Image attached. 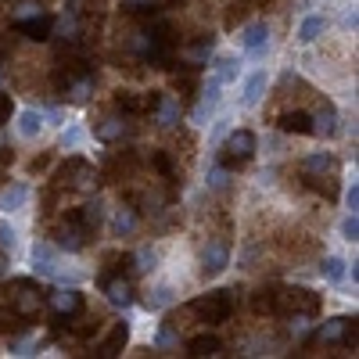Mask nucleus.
Instances as JSON below:
<instances>
[{
	"label": "nucleus",
	"instance_id": "obj_1",
	"mask_svg": "<svg viewBox=\"0 0 359 359\" xmlns=\"http://www.w3.org/2000/svg\"><path fill=\"white\" fill-rule=\"evenodd\" d=\"M191 313L201 316V323H223L233 313V291H212L208 298H198L191 302Z\"/></svg>",
	"mask_w": 359,
	"mask_h": 359
},
{
	"label": "nucleus",
	"instance_id": "obj_2",
	"mask_svg": "<svg viewBox=\"0 0 359 359\" xmlns=\"http://www.w3.org/2000/svg\"><path fill=\"white\" fill-rule=\"evenodd\" d=\"M33 269H36L40 277H50V280H69V284H76V277L62 269V259H57V245H47V241L33 245Z\"/></svg>",
	"mask_w": 359,
	"mask_h": 359
},
{
	"label": "nucleus",
	"instance_id": "obj_3",
	"mask_svg": "<svg viewBox=\"0 0 359 359\" xmlns=\"http://www.w3.org/2000/svg\"><path fill=\"white\" fill-rule=\"evenodd\" d=\"M57 187L94 191V187H97V172H94V165H86L83 158H69V162H65V169L57 172Z\"/></svg>",
	"mask_w": 359,
	"mask_h": 359
},
{
	"label": "nucleus",
	"instance_id": "obj_4",
	"mask_svg": "<svg viewBox=\"0 0 359 359\" xmlns=\"http://www.w3.org/2000/svg\"><path fill=\"white\" fill-rule=\"evenodd\" d=\"M255 147H259V140H255L252 130H233L223 140V158H226V165H241L255 155Z\"/></svg>",
	"mask_w": 359,
	"mask_h": 359
},
{
	"label": "nucleus",
	"instance_id": "obj_5",
	"mask_svg": "<svg viewBox=\"0 0 359 359\" xmlns=\"http://www.w3.org/2000/svg\"><path fill=\"white\" fill-rule=\"evenodd\" d=\"M219 90H223V83H219L216 76H212V79H208V83L198 90L201 97H198V104H194V111H191V123H194V126H205L208 118H212V111L219 108V97H223Z\"/></svg>",
	"mask_w": 359,
	"mask_h": 359
},
{
	"label": "nucleus",
	"instance_id": "obj_6",
	"mask_svg": "<svg viewBox=\"0 0 359 359\" xmlns=\"http://www.w3.org/2000/svg\"><path fill=\"white\" fill-rule=\"evenodd\" d=\"M320 341H327V345L345 341L348 348H355V320H345V316L327 320V323L320 327Z\"/></svg>",
	"mask_w": 359,
	"mask_h": 359
},
{
	"label": "nucleus",
	"instance_id": "obj_7",
	"mask_svg": "<svg viewBox=\"0 0 359 359\" xmlns=\"http://www.w3.org/2000/svg\"><path fill=\"white\" fill-rule=\"evenodd\" d=\"M226 266H230V245H226V241H208V245L201 248V273H205V277L223 273Z\"/></svg>",
	"mask_w": 359,
	"mask_h": 359
},
{
	"label": "nucleus",
	"instance_id": "obj_8",
	"mask_svg": "<svg viewBox=\"0 0 359 359\" xmlns=\"http://www.w3.org/2000/svg\"><path fill=\"white\" fill-rule=\"evenodd\" d=\"M86 241H90V233H86V230L76 223V216L69 212V216H65V223L57 226V248H65V252H79Z\"/></svg>",
	"mask_w": 359,
	"mask_h": 359
},
{
	"label": "nucleus",
	"instance_id": "obj_9",
	"mask_svg": "<svg viewBox=\"0 0 359 359\" xmlns=\"http://www.w3.org/2000/svg\"><path fill=\"white\" fill-rule=\"evenodd\" d=\"M50 309L57 313V316H72V313H79L83 309V294H79V287H54L50 291Z\"/></svg>",
	"mask_w": 359,
	"mask_h": 359
},
{
	"label": "nucleus",
	"instance_id": "obj_10",
	"mask_svg": "<svg viewBox=\"0 0 359 359\" xmlns=\"http://www.w3.org/2000/svg\"><path fill=\"white\" fill-rule=\"evenodd\" d=\"M241 47H245L252 57H262V54H266V47H269V29H266V22H252V25L241 29Z\"/></svg>",
	"mask_w": 359,
	"mask_h": 359
},
{
	"label": "nucleus",
	"instance_id": "obj_11",
	"mask_svg": "<svg viewBox=\"0 0 359 359\" xmlns=\"http://www.w3.org/2000/svg\"><path fill=\"white\" fill-rule=\"evenodd\" d=\"M309 118H313L309 133L327 137V140H331V137L338 133V111H334V104H331V101H323V104H320V111H316V115H309Z\"/></svg>",
	"mask_w": 359,
	"mask_h": 359
},
{
	"label": "nucleus",
	"instance_id": "obj_12",
	"mask_svg": "<svg viewBox=\"0 0 359 359\" xmlns=\"http://www.w3.org/2000/svg\"><path fill=\"white\" fill-rule=\"evenodd\" d=\"M104 294H108V302L118 306V309L133 306V284H130V277H111V280H104Z\"/></svg>",
	"mask_w": 359,
	"mask_h": 359
},
{
	"label": "nucleus",
	"instance_id": "obj_13",
	"mask_svg": "<svg viewBox=\"0 0 359 359\" xmlns=\"http://www.w3.org/2000/svg\"><path fill=\"white\" fill-rule=\"evenodd\" d=\"M72 216H76V223H79L90 237H94V233H97V226H101V219H104V205H101V201H86V205H79V208H76Z\"/></svg>",
	"mask_w": 359,
	"mask_h": 359
},
{
	"label": "nucleus",
	"instance_id": "obj_14",
	"mask_svg": "<svg viewBox=\"0 0 359 359\" xmlns=\"http://www.w3.org/2000/svg\"><path fill=\"white\" fill-rule=\"evenodd\" d=\"M126 341H130V323H115L111 331H108V338L97 345V355L111 359V355H118V352L126 348Z\"/></svg>",
	"mask_w": 359,
	"mask_h": 359
},
{
	"label": "nucleus",
	"instance_id": "obj_15",
	"mask_svg": "<svg viewBox=\"0 0 359 359\" xmlns=\"http://www.w3.org/2000/svg\"><path fill=\"white\" fill-rule=\"evenodd\" d=\"M25 205H29V187L25 184L0 187V212H22Z\"/></svg>",
	"mask_w": 359,
	"mask_h": 359
},
{
	"label": "nucleus",
	"instance_id": "obj_16",
	"mask_svg": "<svg viewBox=\"0 0 359 359\" xmlns=\"http://www.w3.org/2000/svg\"><path fill=\"white\" fill-rule=\"evenodd\" d=\"M15 29H18V33H25L29 40H47V36H50V29H54V18L43 11V15H36V18L15 22Z\"/></svg>",
	"mask_w": 359,
	"mask_h": 359
},
{
	"label": "nucleus",
	"instance_id": "obj_17",
	"mask_svg": "<svg viewBox=\"0 0 359 359\" xmlns=\"http://www.w3.org/2000/svg\"><path fill=\"white\" fill-rule=\"evenodd\" d=\"M266 86H269V76L259 69V72H252L248 76V83H245V94H241V104L245 108H255L262 97H266Z\"/></svg>",
	"mask_w": 359,
	"mask_h": 359
},
{
	"label": "nucleus",
	"instance_id": "obj_18",
	"mask_svg": "<svg viewBox=\"0 0 359 359\" xmlns=\"http://www.w3.org/2000/svg\"><path fill=\"white\" fill-rule=\"evenodd\" d=\"M155 94H133V90H118L115 94V104L123 108V111H147V108H155Z\"/></svg>",
	"mask_w": 359,
	"mask_h": 359
},
{
	"label": "nucleus",
	"instance_id": "obj_19",
	"mask_svg": "<svg viewBox=\"0 0 359 359\" xmlns=\"http://www.w3.org/2000/svg\"><path fill=\"white\" fill-rule=\"evenodd\" d=\"M126 130H130V123H126L123 115H108V118H101V123H97V140H104V144L123 140Z\"/></svg>",
	"mask_w": 359,
	"mask_h": 359
},
{
	"label": "nucleus",
	"instance_id": "obj_20",
	"mask_svg": "<svg viewBox=\"0 0 359 359\" xmlns=\"http://www.w3.org/2000/svg\"><path fill=\"white\" fill-rule=\"evenodd\" d=\"M172 298H176V291H172V284H155L151 291L144 294V309L147 313H158V309H165V306H172Z\"/></svg>",
	"mask_w": 359,
	"mask_h": 359
},
{
	"label": "nucleus",
	"instance_id": "obj_21",
	"mask_svg": "<svg viewBox=\"0 0 359 359\" xmlns=\"http://www.w3.org/2000/svg\"><path fill=\"white\" fill-rule=\"evenodd\" d=\"M65 94H69V101L72 104H86L90 97H94V76H79V79H72L69 86H65Z\"/></svg>",
	"mask_w": 359,
	"mask_h": 359
},
{
	"label": "nucleus",
	"instance_id": "obj_22",
	"mask_svg": "<svg viewBox=\"0 0 359 359\" xmlns=\"http://www.w3.org/2000/svg\"><path fill=\"white\" fill-rule=\"evenodd\" d=\"M155 108H158V126H176L180 123V101L172 94H158Z\"/></svg>",
	"mask_w": 359,
	"mask_h": 359
},
{
	"label": "nucleus",
	"instance_id": "obj_23",
	"mask_svg": "<svg viewBox=\"0 0 359 359\" xmlns=\"http://www.w3.org/2000/svg\"><path fill=\"white\" fill-rule=\"evenodd\" d=\"M133 230H137V212H133V208H115L111 233H115V237H130Z\"/></svg>",
	"mask_w": 359,
	"mask_h": 359
},
{
	"label": "nucleus",
	"instance_id": "obj_24",
	"mask_svg": "<svg viewBox=\"0 0 359 359\" xmlns=\"http://www.w3.org/2000/svg\"><path fill=\"white\" fill-rule=\"evenodd\" d=\"M323 29H327V18L323 15H309L302 25H298V40H302V43H316L323 36Z\"/></svg>",
	"mask_w": 359,
	"mask_h": 359
},
{
	"label": "nucleus",
	"instance_id": "obj_25",
	"mask_svg": "<svg viewBox=\"0 0 359 359\" xmlns=\"http://www.w3.org/2000/svg\"><path fill=\"white\" fill-rule=\"evenodd\" d=\"M40 130H43V111H36V108L18 111V133L22 137H36Z\"/></svg>",
	"mask_w": 359,
	"mask_h": 359
},
{
	"label": "nucleus",
	"instance_id": "obj_26",
	"mask_svg": "<svg viewBox=\"0 0 359 359\" xmlns=\"http://www.w3.org/2000/svg\"><path fill=\"white\" fill-rule=\"evenodd\" d=\"M309 126H313L309 111H284L280 115V130L284 133H309Z\"/></svg>",
	"mask_w": 359,
	"mask_h": 359
},
{
	"label": "nucleus",
	"instance_id": "obj_27",
	"mask_svg": "<svg viewBox=\"0 0 359 359\" xmlns=\"http://www.w3.org/2000/svg\"><path fill=\"white\" fill-rule=\"evenodd\" d=\"M334 169H338V162L327 155V151H316V155L306 158V176H327V172H334Z\"/></svg>",
	"mask_w": 359,
	"mask_h": 359
},
{
	"label": "nucleus",
	"instance_id": "obj_28",
	"mask_svg": "<svg viewBox=\"0 0 359 359\" xmlns=\"http://www.w3.org/2000/svg\"><path fill=\"white\" fill-rule=\"evenodd\" d=\"M219 338H212V334H198V338H191L187 341V352L191 355H219Z\"/></svg>",
	"mask_w": 359,
	"mask_h": 359
},
{
	"label": "nucleus",
	"instance_id": "obj_29",
	"mask_svg": "<svg viewBox=\"0 0 359 359\" xmlns=\"http://www.w3.org/2000/svg\"><path fill=\"white\" fill-rule=\"evenodd\" d=\"M345 269H348V262H345V259H338V255H327V259H323V266H320V273H323V280L341 284V280H345Z\"/></svg>",
	"mask_w": 359,
	"mask_h": 359
},
{
	"label": "nucleus",
	"instance_id": "obj_30",
	"mask_svg": "<svg viewBox=\"0 0 359 359\" xmlns=\"http://www.w3.org/2000/svg\"><path fill=\"white\" fill-rule=\"evenodd\" d=\"M184 57L198 69L201 62H208V57H212V40H208V36H205V40H198L194 47H187V50H184Z\"/></svg>",
	"mask_w": 359,
	"mask_h": 359
},
{
	"label": "nucleus",
	"instance_id": "obj_31",
	"mask_svg": "<svg viewBox=\"0 0 359 359\" xmlns=\"http://www.w3.org/2000/svg\"><path fill=\"white\" fill-rule=\"evenodd\" d=\"M252 306H255V313H266V316H277V291H255V298H252Z\"/></svg>",
	"mask_w": 359,
	"mask_h": 359
},
{
	"label": "nucleus",
	"instance_id": "obj_32",
	"mask_svg": "<svg viewBox=\"0 0 359 359\" xmlns=\"http://www.w3.org/2000/svg\"><path fill=\"white\" fill-rule=\"evenodd\" d=\"M237 69H241V65H237V57H219V62H216V79L226 86V83L237 79Z\"/></svg>",
	"mask_w": 359,
	"mask_h": 359
},
{
	"label": "nucleus",
	"instance_id": "obj_33",
	"mask_svg": "<svg viewBox=\"0 0 359 359\" xmlns=\"http://www.w3.org/2000/svg\"><path fill=\"white\" fill-rule=\"evenodd\" d=\"M155 262H158V252L155 248H140L133 255V273H147V269H155Z\"/></svg>",
	"mask_w": 359,
	"mask_h": 359
},
{
	"label": "nucleus",
	"instance_id": "obj_34",
	"mask_svg": "<svg viewBox=\"0 0 359 359\" xmlns=\"http://www.w3.org/2000/svg\"><path fill=\"white\" fill-rule=\"evenodd\" d=\"M83 140H86V130L83 126H65L62 130V151H76Z\"/></svg>",
	"mask_w": 359,
	"mask_h": 359
},
{
	"label": "nucleus",
	"instance_id": "obj_35",
	"mask_svg": "<svg viewBox=\"0 0 359 359\" xmlns=\"http://www.w3.org/2000/svg\"><path fill=\"white\" fill-rule=\"evenodd\" d=\"M18 248V230L11 226V223H4V219H0V252H15Z\"/></svg>",
	"mask_w": 359,
	"mask_h": 359
},
{
	"label": "nucleus",
	"instance_id": "obj_36",
	"mask_svg": "<svg viewBox=\"0 0 359 359\" xmlns=\"http://www.w3.org/2000/svg\"><path fill=\"white\" fill-rule=\"evenodd\" d=\"M180 345V338H176V331H172V323H165L162 331L155 334V348H162V352H169V348H176Z\"/></svg>",
	"mask_w": 359,
	"mask_h": 359
},
{
	"label": "nucleus",
	"instance_id": "obj_37",
	"mask_svg": "<svg viewBox=\"0 0 359 359\" xmlns=\"http://www.w3.org/2000/svg\"><path fill=\"white\" fill-rule=\"evenodd\" d=\"M36 15H43V8L36 4V0H25V4H18V8H15V22H25V18H36Z\"/></svg>",
	"mask_w": 359,
	"mask_h": 359
},
{
	"label": "nucleus",
	"instance_id": "obj_38",
	"mask_svg": "<svg viewBox=\"0 0 359 359\" xmlns=\"http://www.w3.org/2000/svg\"><path fill=\"white\" fill-rule=\"evenodd\" d=\"M341 237H345V241H359V219H355V212L341 219Z\"/></svg>",
	"mask_w": 359,
	"mask_h": 359
},
{
	"label": "nucleus",
	"instance_id": "obj_39",
	"mask_svg": "<svg viewBox=\"0 0 359 359\" xmlns=\"http://www.w3.org/2000/svg\"><path fill=\"white\" fill-rule=\"evenodd\" d=\"M226 184H230V169H212V172H208V187L223 191Z\"/></svg>",
	"mask_w": 359,
	"mask_h": 359
},
{
	"label": "nucleus",
	"instance_id": "obj_40",
	"mask_svg": "<svg viewBox=\"0 0 359 359\" xmlns=\"http://www.w3.org/2000/svg\"><path fill=\"white\" fill-rule=\"evenodd\" d=\"M43 123H50V126H65V111H62V108H50V111L43 115Z\"/></svg>",
	"mask_w": 359,
	"mask_h": 359
},
{
	"label": "nucleus",
	"instance_id": "obj_41",
	"mask_svg": "<svg viewBox=\"0 0 359 359\" xmlns=\"http://www.w3.org/2000/svg\"><path fill=\"white\" fill-rule=\"evenodd\" d=\"M345 205L352 208V212H355V208H359V187H355V180H352V187L345 191Z\"/></svg>",
	"mask_w": 359,
	"mask_h": 359
},
{
	"label": "nucleus",
	"instance_id": "obj_42",
	"mask_svg": "<svg viewBox=\"0 0 359 359\" xmlns=\"http://www.w3.org/2000/svg\"><path fill=\"white\" fill-rule=\"evenodd\" d=\"M15 162V151H11V147H0V169H8Z\"/></svg>",
	"mask_w": 359,
	"mask_h": 359
},
{
	"label": "nucleus",
	"instance_id": "obj_43",
	"mask_svg": "<svg viewBox=\"0 0 359 359\" xmlns=\"http://www.w3.org/2000/svg\"><path fill=\"white\" fill-rule=\"evenodd\" d=\"M8 115H11V97H8V94H0V123H4Z\"/></svg>",
	"mask_w": 359,
	"mask_h": 359
},
{
	"label": "nucleus",
	"instance_id": "obj_44",
	"mask_svg": "<svg viewBox=\"0 0 359 359\" xmlns=\"http://www.w3.org/2000/svg\"><path fill=\"white\" fill-rule=\"evenodd\" d=\"M123 4H126L130 11H140V8H147V4H151V0H123Z\"/></svg>",
	"mask_w": 359,
	"mask_h": 359
},
{
	"label": "nucleus",
	"instance_id": "obj_45",
	"mask_svg": "<svg viewBox=\"0 0 359 359\" xmlns=\"http://www.w3.org/2000/svg\"><path fill=\"white\" fill-rule=\"evenodd\" d=\"M226 123H230V118H219V123H216V133H212V140H219V137L226 133Z\"/></svg>",
	"mask_w": 359,
	"mask_h": 359
},
{
	"label": "nucleus",
	"instance_id": "obj_46",
	"mask_svg": "<svg viewBox=\"0 0 359 359\" xmlns=\"http://www.w3.org/2000/svg\"><path fill=\"white\" fill-rule=\"evenodd\" d=\"M47 162H50V158L43 155V158H36V162H33V165H29V169H33V172H43V169H47Z\"/></svg>",
	"mask_w": 359,
	"mask_h": 359
},
{
	"label": "nucleus",
	"instance_id": "obj_47",
	"mask_svg": "<svg viewBox=\"0 0 359 359\" xmlns=\"http://www.w3.org/2000/svg\"><path fill=\"white\" fill-rule=\"evenodd\" d=\"M341 22H345L348 29H355V11H345V18H341Z\"/></svg>",
	"mask_w": 359,
	"mask_h": 359
},
{
	"label": "nucleus",
	"instance_id": "obj_48",
	"mask_svg": "<svg viewBox=\"0 0 359 359\" xmlns=\"http://www.w3.org/2000/svg\"><path fill=\"white\" fill-rule=\"evenodd\" d=\"M4 269H8V255H4V252H0V273H4Z\"/></svg>",
	"mask_w": 359,
	"mask_h": 359
},
{
	"label": "nucleus",
	"instance_id": "obj_49",
	"mask_svg": "<svg viewBox=\"0 0 359 359\" xmlns=\"http://www.w3.org/2000/svg\"><path fill=\"white\" fill-rule=\"evenodd\" d=\"M0 184H4V169H0Z\"/></svg>",
	"mask_w": 359,
	"mask_h": 359
}]
</instances>
